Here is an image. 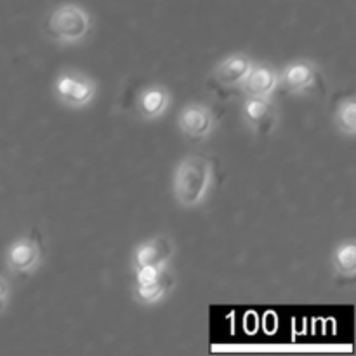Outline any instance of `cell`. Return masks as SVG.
Wrapping results in <instances>:
<instances>
[{"label": "cell", "instance_id": "6da1fadb", "mask_svg": "<svg viewBox=\"0 0 356 356\" xmlns=\"http://www.w3.org/2000/svg\"><path fill=\"white\" fill-rule=\"evenodd\" d=\"M212 184V165L202 155H188L174 170L172 191L177 204L195 209L205 200Z\"/></svg>", "mask_w": 356, "mask_h": 356}, {"label": "cell", "instance_id": "7a4b0ae2", "mask_svg": "<svg viewBox=\"0 0 356 356\" xmlns=\"http://www.w3.org/2000/svg\"><path fill=\"white\" fill-rule=\"evenodd\" d=\"M90 30V17L75 3H63L47 19V33L59 44H76L83 40Z\"/></svg>", "mask_w": 356, "mask_h": 356}, {"label": "cell", "instance_id": "3957f363", "mask_svg": "<svg viewBox=\"0 0 356 356\" xmlns=\"http://www.w3.org/2000/svg\"><path fill=\"white\" fill-rule=\"evenodd\" d=\"M242 115L256 134H271L278 125V110L275 103H271V97L247 96Z\"/></svg>", "mask_w": 356, "mask_h": 356}, {"label": "cell", "instance_id": "277c9868", "mask_svg": "<svg viewBox=\"0 0 356 356\" xmlns=\"http://www.w3.org/2000/svg\"><path fill=\"white\" fill-rule=\"evenodd\" d=\"M56 94L68 106L82 108L94 99L96 86L87 76L65 73L56 80Z\"/></svg>", "mask_w": 356, "mask_h": 356}, {"label": "cell", "instance_id": "5b68a950", "mask_svg": "<svg viewBox=\"0 0 356 356\" xmlns=\"http://www.w3.org/2000/svg\"><path fill=\"white\" fill-rule=\"evenodd\" d=\"M181 132L188 138L204 139L214 129V115L205 104L202 103H188L181 110L179 118H177Z\"/></svg>", "mask_w": 356, "mask_h": 356}, {"label": "cell", "instance_id": "8992f818", "mask_svg": "<svg viewBox=\"0 0 356 356\" xmlns=\"http://www.w3.org/2000/svg\"><path fill=\"white\" fill-rule=\"evenodd\" d=\"M40 245L31 238H19L9 245L6 263L14 273H30L40 264Z\"/></svg>", "mask_w": 356, "mask_h": 356}, {"label": "cell", "instance_id": "52a82bcc", "mask_svg": "<svg viewBox=\"0 0 356 356\" xmlns=\"http://www.w3.org/2000/svg\"><path fill=\"white\" fill-rule=\"evenodd\" d=\"M174 256L172 242L165 236H155V238L143 242L134 250V266H156L165 268L170 257Z\"/></svg>", "mask_w": 356, "mask_h": 356}, {"label": "cell", "instance_id": "ba28073f", "mask_svg": "<svg viewBox=\"0 0 356 356\" xmlns=\"http://www.w3.org/2000/svg\"><path fill=\"white\" fill-rule=\"evenodd\" d=\"M254 61L245 54H233L222 59L212 72V76L222 87H238L252 70Z\"/></svg>", "mask_w": 356, "mask_h": 356}, {"label": "cell", "instance_id": "9c48e42d", "mask_svg": "<svg viewBox=\"0 0 356 356\" xmlns=\"http://www.w3.org/2000/svg\"><path fill=\"white\" fill-rule=\"evenodd\" d=\"M242 86L247 96L271 97L280 86V75L266 65H254Z\"/></svg>", "mask_w": 356, "mask_h": 356}, {"label": "cell", "instance_id": "30bf717a", "mask_svg": "<svg viewBox=\"0 0 356 356\" xmlns=\"http://www.w3.org/2000/svg\"><path fill=\"white\" fill-rule=\"evenodd\" d=\"M316 82V66L315 63L299 59L291 63L280 75V83H284L291 92H305L312 89Z\"/></svg>", "mask_w": 356, "mask_h": 356}, {"label": "cell", "instance_id": "8fae6325", "mask_svg": "<svg viewBox=\"0 0 356 356\" xmlns=\"http://www.w3.org/2000/svg\"><path fill=\"white\" fill-rule=\"evenodd\" d=\"M170 103V94L165 87L162 86H149L146 89H143V92L139 94L138 99V110L141 113L143 118H159L160 115H163L169 108Z\"/></svg>", "mask_w": 356, "mask_h": 356}, {"label": "cell", "instance_id": "7c38bea8", "mask_svg": "<svg viewBox=\"0 0 356 356\" xmlns=\"http://www.w3.org/2000/svg\"><path fill=\"white\" fill-rule=\"evenodd\" d=\"M332 266L337 275L353 278L356 273V245L355 242H343L337 245L332 256Z\"/></svg>", "mask_w": 356, "mask_h": 356}, {"label": "cell", "instance_id": "4fadbf2b", "mask_svg": "<svg viewBox=\"0 0 356 356\" xmlns=\"http://www.w3.org/2000/svg\"><path fill=\"white\" fill-rule=\"evenodd\" d=\"M334 122H336V127L341 134L350 136V138L356 134V101L353 96L346 97L337 104Z\"/></svg>", "mask_w": 356, "mask_h": 356}, {"label": "cell", "instance_id": "5bb4252c", "mask_svg": "<svg viewBox=\"0 0 356 356\" xmlns=\"http://www.w3.org/2000/svg\"><path fill=\"white\" fill-rule=\"evenodd\" d=\"M172 282L169 280L167 275H163L159 280L152 282L146 285H136V298L143 302V305H155V302L162 301L169 292Z\"/></svg>", "mask_w": 356, "mask_h": 356}, {"label": "cell", "instance_id": "9a60e30c", "mask_svg": "<svg viewBox=\"0 0 356 356\" xmlns=\"http://www.w3.org/2000/svg\"><path fill=\"white\" fill-rule=\"evenodd\" d=\"M7 299H9V289H7V284L3 278H0V312L6 308Z\"/></svg>", "mask_w": 356, "mask_h": 356}]
</instances>
